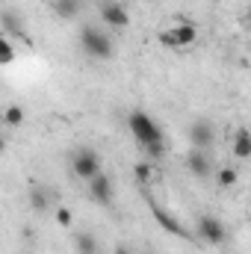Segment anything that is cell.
<instances>
[{"instance_id": "1", "label": "cell", "mask_w": 251, "mask_h": 254, "mask_svg": "<svg viewBox=\"0 0 251 254\" xmlns=\"http://www.w3.org/2000/svg\"><path fill=\"white\" fill-rule=\"evenodd\" d=\"M77 42H80V48L86 51V57H92V60H110V57L116 54V48H113V39H110L104 30L92 27V24L80 27V33H77Z\"/></svg>"}, {"instance_id": "2", "label": "cell", "mask_w": 251, "mask_h": 254, "mask_svg": "<svg viewBox=\"0 0 251 254\" xmlns=\"http://www.w3.org/2000/svg\"><path fill=\"white\" fill-rule=\"evenodd\" d=\"M127 127H130V133H133V139H136L139 145H151V142H160V139H163V127L157 125L148 113H142V110L130 113Z\"/></svg>"}, {"instance_id": "3", "label": "cell", "mask_w": 251, "mask_h": 254, "mask_svg": "<svg viewBox=\"0 0 251 254\" xmlns=\"http://www.w3.org/2000/svg\"><path fill=\"white\" fill-rule=\"evenodd\" d=\"M71 172H74V178H80V181L89 184L101 172V154L92 151V148H77L71 154Z\"/></svg>"}, {"instance_id": "4", "label": "cell", "mask_w": 251, "mask_h": 254, "mask_svg": "<svg viewBox=\"0 0 251 254\" xmlns=\"http://www.w3.org/2000/svg\"><path fill=\"white\" fill-rule=\"evenodd\" d=\"M195 39H198V27H195V24H189V21H178L175 27H169V30H163V33H160V42H163L166 48H175V51L189 48Z\"/></svg>"}, {"instance_id": "5", "label": "cell", "mask_w": 251, "mask_h": 254, "mask_svg": "<svg viewBox=\"0 0 251 254\" xmlns=\"http://www.w3.org/2000/svg\"><path fill=\"white\" fill-rule=\"evenodd\" d=\"M195 231H198V237H201L204 243H210V246H222V243H225V237H228V231H225V222H222L219 216H210V213L198 216V222H195Z\"/></svg>"}, {"instance_id": "6", "label": "cell", "mask_w": 251, "mask_h": 254, "mask_svg": "<svg viewBox=\"0 0 251 254\" xmlns=\"http://www.w3.org/2000/svg\"><path fill=\"white\" fill-rule=\"evenodd\" d=\"M189 142L192 148H201V151H210L216 145V127L210 125L207 119H195L189 125Z\"/></svg>"}, {"instance_id": "7", "label": "cell", "mask_w": 251, "mask_h": 254, "mask_svg": "<svg viewBox=\"0 0 251 254\" xmlns=\"http://www.w3.org/2000/svg\"><path fill=\"white\" fill-rule=\"evenodd\" d=\"M89 195H92L95 204L110 207V204H113V195H116V184H113V178L104 175V172H98V175L89 181Z\"/></svg>"}, {"instance_id": "8", "label": "cell", "mask_w": 251, "mask_h": 254, "mask_svg": "<svg viewBox=\"0 0 251 254\" xmlns=\"http://www.w3.org/2000/svg\"><path fill=\"white\" fill-rule=\"evenodd\" d=\"M98 12H101V21H104L107 27H113V30H125L127 24H130L127 9L122 3H116V0H101Z\"/></svg>"}, {"instance_id": "9", "label": "cell", "mask_w": 251, "mask_h": 254, "mask_svg": "<svg viewBox=\"0 0 251 254\" xmlns=\"http://www.w3.org/2000/svg\"><path fill=\"white\" fill-rule=\"evenodd\" d=\"M187 169L195 175V178H201V181L213 178V160H210V154L201 151V148H192V151L187 154Z\"/></svg>"}, {"instance_id": "10", "label": "cell", "mask_w": 251, "mask_h": 254, "mask_svg": "<svg viewBox=\"0 0 251 254\" xmlns=\"http://www.w3.org/2000/svg\"><path fill=\"white\" fill-rule=\"evenodd\" d=\"M148 207H151V213H154V219L160 222V228H166V231H169L172 237H187V240H189L187 228H184V225H181V222H178V219H175L172 213H166V210H163V207H160L157 201H148Z\"/></svg>"}, {"instance_id": "11", "label": "cell", "mask_w": 251, "mask_h": 254, "mask_svg": "<svg viewBox=\"0 0 251 254\" xmlns=\"http://www.w3.org/2000/svg\"><path fill=\"white\" fill-rule=\"evenodd\" d=\"M51 9H54V15H57V18L71 21V18H77V15H80L83 0H51Z\"/></svg>"}, {"instance_id": "12", "label": "cell", "mask_w": 251, "mask_h": 254, "mask_svg": "<svg viewBox=\"0 0 251 254\" xmlns=\"http://www.w3.org/2000/svg\"><path fill=\"white\" fill-rule=\"evenodd\" d=\"M74 252H77V254H98V252H101V246H98L95 234L80 231V234H74Z\"/></svg>"}, {"instance_id": "13", "label": "cell", "mask_w": 251, "mask_h": 254, "mask_svg": "<svg viewBox=\"0 0 251 254\" xmlns=\"http://www.w3.org/2000/svg\"><path fill=\"white\" fill-rule=\"evenodd\" d=\"M51 198H54V192L45 190V187H33L30 190V207L36 210V213H45L48 207H51Z\"/></svg>"}, {"instance_id": "14", "label": "cell", "mask_w": 251, "mask_h": 254, "mask_svg": "<svg viewBox=\"0 0 251 254\" xmlns=\"http://www.w3.org/2000/svg\"><path fill=\"white\" fill-rule=\"evenodd\" d=\"M234 154H237L240 160H249L251 157V136H249L246 127H240L237 136H234Z\"/></svg>"}, {"instance_id": "15", "label": "cell", "mask_w": 251, "mask_h": 254, "mask_svg": "<svg viewBox=\"0 0 251 254\" xmlns=\"http://www.w3.org/2000/svg\"><path fill=\"white\" fill-rule=\"evenodd\" d=\"M0 24H3V30H6V33L24 36V21H21L12 9H3V12H0Z\"/></svg>"}, {"instance_id": "16", "label": "cell", "mask_w": 251, "mask_h": 254, "mask_svg": "<svg viewBox=\"0 0 251 254\" xmlns=\"http://www.w3.org/2000/svg\"><path fill=\"white\" fill-rule=\"evenodd\" d=\"M21 122H24V110L18 104H12V107L3 110V125L6 127H21Z\"/></svg>"}, {"instance_id": "17", "label": "cell", "mask_w": 251, "mask_h": 254, "mask_svg": "<svg viewBox=\"0 0 251 254\" xmlns=\"http://www.w3.org/2000/svg\"><path fill=\"white\" fill-rule=\"evenodd\" d=\"M216 181H219L222 190H228V187H234V184L240 181V172L231 169V166H228V169H219V172H216Z\"/></svg>"}, {"instance_id": "18", "label": "cell", "mask_w": 251, "mask_h": 254, "mask_svg": "<svg viewBox=\"0 0 251 254\" xmlns=\"http://www.w3.org/2000/svg\"><path fill=\"white\" fill-rule=\"evenodd\" d=\"M133 175H136L139 184H151V181H154V166H151V163H136V166H133Z\"/></svg>"}, {"instance_id": "19", "label": "cell", "mask_w": 251, "mask_h": 254, "mask_svg": "<svg viewBox=\"0 0 251 254\" xmlns=\"http://www.w3.org/2000/svg\"><path fill=\"white\" fill-rule=\"evenodd\" d=\"M12 60H15V45L6 36H0V65H9Z\"/></svg>"}, {"instance_id": "20", "label": "cell", "mask_w": 251, "mask_h": 254, "mask_svg": "<svg viewBox=\"0 0 251 254\" xmlns=\"http://www.w3.org/2000/svg\"><path fill=\"white\" fill-rule=\"evenodd\" d=\"M142 151H145L151 160H163V157H166V139H160V142H151V145H142Z\"/></svg>"}, {"instance_id": "21", "label": "cell", "mask_w": 251, "mask_h": 254, "mask_svg": "<svg viewBox=\"0 0 251 254\" xmlns=\"http://www.w3.org/2000/svg\"><path fill=\"white\" fill-rule=\"evenodd\" d=\"M57 222H60L63 228H68V225L74 222V213H71L68 207H60V210H57Z\"/></svg>"}, {"instance_id": "22", "label": "cell", "mask_w": 251, "mask_h": 254, "mask_svg": "<svg viewBox=\"0 0 251 254\" xmlns=\"http://www.w3.org/2000/svg\"><path fill=\"white\" fill-rule=\"evenodd\" d=\"M113 254H133L130 252V246H125V243H119V246H116V252Z\"/></svg>"}, {"instance_id": "23", "label": "cell", "mask_w": 251, "mask_h": 254, "mask_svg": "<svg viewBox=\"0 0 251 254\" xmlns=\"http://www.w3.org/2000/svg\"><path fill=\"white\" fill-rule=\"evenodd\" d=\"M3 151H6V139L0 136V154H3Z\"/></svg>"}]
</instances>
